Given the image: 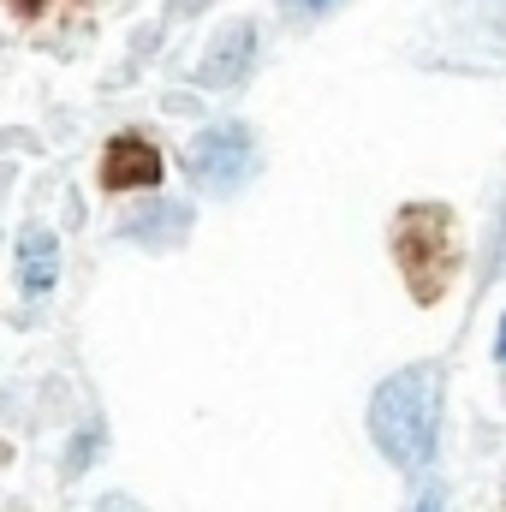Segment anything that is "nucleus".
<instances>
[{
	"mask_svg": "<svg viewBox=\"0 0 506 512\" xmlns=\"http://www.w3.org/2000/svg\"><path fill=\"white\" fill-rule=\"evenodd\" d=\"M495 352H501V358H506V322H501V340H495Z\"/></svg>",
	"mask_w": 506,
	"mask_h": 512,
	"instance_id": "obj_8",
	"label": "nucleus"
},
{
	"mask_svg": "<svg viewBox=\"0 0 506 512\" xmlns=\"http://www.w3.org/2000/svg\"><path fill=\"white\" fill-rule=\"evenodd\" d=\"M417 512H441V501H435V495H423V501H417Z\"/></svg>",
	"mask_w": 506,
	"mask_h": 512,
	"instance_id": "obj_7",
	"label": "nucleus"
},
{
	"mask_svg": "<svg viewBox=\"0 0 506 512\" xmlns=\"http://www.w3.org/2000/svg\"><path fill=\"white\" fill-rule=\"evenodd\" d=\"M18 274H24V292H30V298H42V292L54 286V274H60L54 233H42V227L24 233V245H18Z\"/></svg>",
	"mask_w": 506,
	"mask_h": 512,
	"instance_id": "obj_5",
	"label": "nucleus"
},
{
	"mask_svg": "<svg viewBox=\"0 0 506 512\" xmlns=\"http://www.w3.org/2000/svg\"><path fill=\"white\" fill-rule=\"evenodd\" d=\"M245 167H251V137L239 126H215L191 143V173L215 191H233L245 179Z\"/></svg>",
	"mask_w": 506,
	"mask_h": 512,
	"instance_id": "obj_3",
	"label": "nucleus"
},
{
	"mask_svg": "<svg viewBox=\"0 0 506 512\" xmlns=\"http://www.w3.org/2000/svg\"><path fill=\"white\" fill-rule=\"evenodd\" d=\"M155 179H161L155 143H143V137H114V143H108V155H102V185H108V191H143V185H155Z\"/></svg>",
	"mask_w": 506,
	"mask_h": 512,
	"instance_id": "obj_4",
	"label": "nucleus"
},
{
	"mask_svg": "<svg viewBox=\"0 0 506 512\" xmlns=\"http://www.w3.org/2000/svg\"><path fill=\"white\" fill-rule=\"evenodd\" d=\"M393 256L411 280V292L429 304L447 292L453 280V262H459V245H453V215L447 209H405L399 227H393Z\"/></svg>",
	"mask_w": 506,
	"mask_h": 512,
	"instance_id": "obj_2",
	"label": "nucleus"
},
{
	"mask_svg": "<svg viewBox=\"0 0 506 512\" xmlns=\"http://www.w3.org/2000/svg\"><path fill=\"white\" fill-rule=\"evenodd\" d=\"M292 6H298V12H328L334 0H292Z\"/></svg>",
	"mask_w": 506,
	"mask_h": 512,
	"instance_id": "obj_6",
	"label": "nucleus"
},
{
	"mask_svg": "<svg viewBox=\"0 0 506 512\" xmlns=\"http://www.w3.org/2000/svg\"><path fill=\"white\" fill-rule=\"evenodd\" d=\"M441 399H447V370L441 364H405V370H393L376 387V399H370V441L399 471H423L435 459Z\"/></svg>",
	"mask_w": 506,
	"mask_h": 512,
	"instance_id": "obj_1",
	"label": "nucleus"
}]
</instances>
